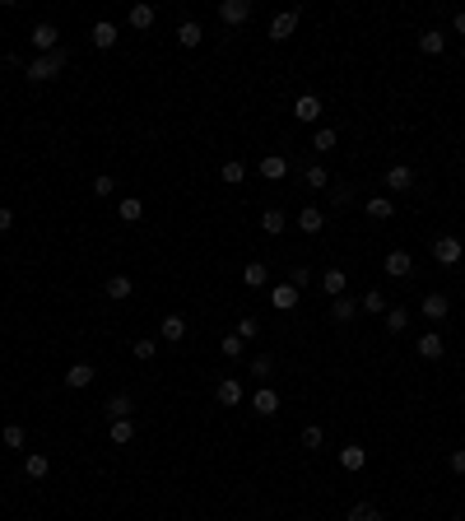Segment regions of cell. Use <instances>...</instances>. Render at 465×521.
I'll use <instances>...</instances> for the list:
<instances>
[{
  "label": "cell",
  "instance_id": "f35d334b",
  "mask_svg": "<svg viewBox=\"0 0 465 521\" xmlns=\"http://www.w3.org/2000/svg\"><path fill=\"white\" fill-rule=\"evenodd\" d=\"M219 349H223V354H228V358H242L247 340H242V335H223V340H219Z\"/></svg>",
  "mask_w": 465,
  "mask_h": 521
},
{
  "label": "cell",
  "instance_id": "f1b7e54d",
  "mask_svg": "<svg viewBox=\"0 0 465 521\" xmlns=\"http://www.w3.org/2000/svg\"><path fill=\"white\" fill-rule=\"evenodd\" d=\"M266 279H270V270H266V261H252V266H247V270H242V284H247V288H261V284H266Z\"/></svg>",
  "mask_w": 465,
  "mask_h": 521
},
{
  "label": "cell",
  "instance_id": "83f0119b",
  "mask_svg": "<svg viewBox=\"0 0 465 521\" xmlns=\"http://www.w3.org/2000/svg\"><path fill=\"white\" fill-rule=\"evenodd\" d=\"M340 466L344 470H363L367 466V452H363V447H340Z\"/></svg>",
  "mask_w": 465,
  "mask_h": 521
},
{
  "label": "cell",
  "instance_id": "7bdbcfd3",
  "mask_svg": "<svg viewBox=\"0 0 465 521\" xmlns=\"http://www.w3.org/2000/svg\"><path fill=\"white\" fill-rule=\"evenodd\" d=\"M270 373H275V363H270V354H256V358H252V377H261V382H266Z\"/></svg>",
  "mask_w": 465,
  "mask_h": 521
},
{
  "label": "cell",
  "instance_id": "ab89813d",
  "mask_svg": "<svg viewBox=\"0 0 465 521\" xmlns=\"http://www.w3.org/2000/svg\"><path fill=\"white\" fill-rule=\"evenodd\" d=\"M140 214H144V205H140L135 196H126V200H122V219H126V223H140Z\"/></svg>",
  "mask_w": 465,
  "mask_h": 521
},
{
  "label": "cell",
  "instance_id": "7402d4cb",
  "mask_svg": "<svg viewBox=\"0 0 465 521\" xmlns=\"http://www.w3.org/2000/svg\"><path fill=\"white\" fill-rule=\"evenodd\" d=\"M335 144H340V131H335V126H322V131L312 135V149H317V154H331Z\"/></svg>",
  "mask_w": 465,
  "mask_h": 521
},
{
  "label": "cell",
  "instance_id": "e575fe53",
  "mask_svg": "<svg viewBox=\"0 0 465 521\" xmlns=\"http://www.w3.org/2000/svg\"><path fill=\"white\" fill-rule=\"evenodd\" d=\"M367 214H372V219H391V214H396V205H391L387 196H372V200H367Z\"/></svg>",
  "mask_w": 465,
  "mask_h": 521
},
{
  "label": "cell",
  "instance_id": "816d5d0a",
  "mask_svg": "<svg viewBox=\"0 0 465 521\" xmlns=\"http://www.w3.org/2000/svg\"><path fill=\"white\" fill-rule=\"evenodd\" d=\"M461 298H465V293H461Z\"/></svg>",
  "mask_w": 465,
  "mask_h": 521
},
{
  "label": "cell",
  "instance_id": "d6a6232c",
  "mask_svg": "<svg viewBox=\"0 0 465 521\" xmlns=\"http://www.w3.org/2000/svg\"><path fill=\"white\" fill-rule=\"evenodd\" d=\"M23 475H28V479H47V456L33 452L28 461H23Z\"/></svg>",
  "mask_w": 465,
  "mask_h": 521
},
{
  "label": "cell",
  "instance_id": "7dc6e473",
  "mask_svg": "<svg viewBox=\"0 0 465 521\" xmlns=\"http://www.w3.org/2000/svg\"><path fill=\"white\" fill-rule=\"evenodd\" d=\"M288 284L302 293V288H307V266H293V270H288Z\"/></svg>",
  "mask_w": 465,
  "mask_h": 521
},
{
  "label": "cell",
  "instance_id": "603a6c76",
  "mask_svg": "<svg viewBox=\"0 0 465 521\" xmlns=\"http://www.w3.org/2000/svg\"><path fill=\"white\" fill-rule=\"evenodd\" d=\"M261 228H266V233H270V238H279V233H284V228H288V219H284V210H275V205H270V210H266V214H261Z\"/></svg>",
  "mask_w": 465,
  "mask_h": 521
},
{
  "label": "cell",
  "instance_id": "836d02e7",
  "mask_svg": "<svg viewBox=\"0 0 465 521\" xmlns=\"http://www.w3.org/2000/svg\"><path fill=\"white\" fill-rule=\"evenodd\" d=\"M344 521H387V517H382V508H372V503H358Z\"/></svg>",
  "mask_w": 465,
  "mask_h": 521
},
{
  "label": "cell",
  "instance_id": "bcb514c9",
  "mask_svg": "<svg viewBox=\"0 0 465 521\" xmlns=\"http://www.w3.org/2000/svg\"><path fill=\"white\" fill-rule=\"evenodd\" d=\"M349 200H354V191H349V187H331V205H335V210H344Z\"/></svg>",
  "mask_w": 465,
  "mask_h": 521
},
{
  "label": "cell",
  "instance_id": "681fc988",
  "mask_svg": "<svg viewBox=\"0 0 465 521\" xmlns=\"http://www.w3.org/2000/svg\"><path fill=\"white\" fill-rule=\"evenodd\" d=\"M10 228H14V210H10V205H0V233H10Z\"/></svg>",
  "mask_w": 465,
  "mask_h": 521
},
{
  "label": "cell",
  "instance_id": "484cf974",
  "mask_svg": "<svg viewBox=\"0 0 465 521\" xmlns=\"http://www.w3.org/2000/svg\"><path fill=\"white\" fill-rule=\"evenodd\" d=\"M358 312H367V317H382V312H387V298H382L377 288H367L363 298H358Z\"/></svg>",
  "mask_w": 465,
  "mask_h": 521
},
{
  "label": "cell",
  "instance_id": "2e32d148",
  "mask_svg": "<svg viewBox=\"0 0 465 521\" xmlns=\"http://www.w3.org/2000/svg\"><path fill=\"white\" fill-rule=\"evenodd\" d=\"M93 377H98V373H93L89 363H70V368H66V387H70V391H84Z\"/></svg>",
  "mask_w": 465,
  "mask_h": 521
},
{
  "label": "cell",
  "instance_id": "74e56055",
  "mask_svg": "<svg viewBox=\"0 0 465 521\" xmlns=\"http://www.w3.org/2000/svg\"><path fill=\"white\" fill-rule=\"evenodd\" d=\"M154 23V5H131V28H149Z\"/></svg>",
  "mask_w": 465,
  "mask_h": 521
},
{
  "label": "cell",
  "instance_id": "6da1fadb",
  "mask_svg": "<svg viewBox=\"0 0 465 521\" xmlns=\"http://www.w3.org/2000/svg\"><path fill=\"white\" fill-rule=\"evenodd\" d=\"M66 61H70V56L61 52V47H56L52 56H33V61L23 66V75L33 79V84H47V79H56V75H61V70H66Z\"/></svg>",
  "mask_w": 465,
  "mask_h": 521
},
{
  "label": "cell",
  "instance_id": "c3c4849f",
  "mask_svg": "<svg viewBox=\"0 0 465 521\" xmlns=\"http://www.w3.org/2000/svg\"><path fill=\"white\" fill-rule=\"evenodd\" d=\"M447 466H452V470H456V475H465V447H456V452H452V456H447Z\"/></svg>",
  "mask_w": 465,
  "mask_h": 521
},
{
  "label": "cell",
  "instance_id": "b9f144b4",
  "mask_svg": "<svg viewBox=\"0 0 465 521\" xmlns=\"http://www.w3.org/2000/svg\"><path fill=\"white\" fill-rule=\"evenodd\" d=\"M154 349H158V340H149V335H144V340H135V344H131V354L140 358V363H144V358H154Z\"/></svg>",
  "mask_w": 465,
  "mask_h": 521
},
{
  "label": "cell",
  "instance_id": "8992f818",
  "mask_svg": "<svg viewBox=\"0 0 465 521\" xmlns=\"http://www.w3.org/2000/svg\"><path fill=\"white\" fill-rule=\"evenodd\" d=\"M219 19L228 23V28L247 23V19H252V0H223V5H219Z\"/></svg>",
  "mask_w": 465,
  "mask_h": 521
},
{
  "label": "cell",
  "instance_id": "9c48e42d",
  "mask_svg": "<svg viewBox=\"0 0 465 521\" xmlns=\"http://www.w3.org/2000/svg\"><path fill=\"white\" fill-rule=\"evenodd\" d=\"M298 298H302V293H298L293 284H288V279H284V284H275V288H270V303H275L279 312H293V308H298Z\"/></svg>",
  "mask_w": 465,
  "mask_h": 521
},
{
  "label": "cell",
  "instance_id": "277c9868",
  "mask_svg": "<svg viewBox=\"0 0 465 521\" xmlns=\"http://www.w3.org/2000/svg\"><path fill=\"white\" fill-rule=\"evenodd\" d=\"M382 266H387L391 279H410V275H414V256L396 247V252H387V261H382Z\"/></svg>",
  "mask_w": 465,
  "mask_h": 521
},
{
  "label": "cell",
  "instance_id": "e0dca14e",
  "mask_svg": "<svg viewBox=\"0 0 465 521\" xmlns=\"http://www.w3.org/2000/svg\"><path fill=\"white\" fill-rule=\"evenodd\" d=\"M117 37H122V33H117V23H112V19H98V23H93V47H98V52L117 47Z\"/></svg>",
  "mask_w": 465,
  "mask_h": 521
},
{
  "label": "cell",
  "instance_id": "f907efd6",
  "mask_svg": "<svg viewBox=\"0 0 465 521\" xmlns=\"http://www.w3.org/2000/svg\"><path fill=\"white\" fill-rule=\"evenodd\" d=\"M456 33L465 37V10H456Z\"/></svg>",
  "mask_w": 465,
  "mask_h": 521
},
{
  "label": "cell",
  "instance_id": "9a60e30c",
  "mask_svg": "<svg viewBox=\"0 0 465 521\" xmlns=\"http://www.w3.org/2000/svg\"><path fill=\"white\" fill-rule=\"evenodd\" d=\"M447 354V344H442V335L437 331H428V335H419V358H428V363H437V358Z\"/></svg>",
  "mask_w": 465,
  "mask_h": 521
},
{
  "label": "cell",
  "instance_id": "4dcf8cb0",
  "mask_svg": "<svg viewBox=\"0 0 465 521\" xmlns=\"http://www.w3.org/2000/svg\"><path fill=\"white\" fill-rule=\"evenodd\" d=\"M112 443H117V447H126V443H135V423L131 419H117V423H112Z\"/></svg>",
  "mask_w": 465,
  "mask_h": 521
},
{
  "label": "cell",
  "instance_id": "52a82bcc",
  "mask_svg": "<svg viewBox=\"0 0 465 521\" xmlns=\"http://www.w3.org/2000/svg\"><path fill=\"white\" fill-rule=\"evenodd\" d=\"M293 117H298L302 126L322 122V98H317V93H302V98H293Z\"/></svg>",
  "mask_w": 465,
  "mask_h": 521
},
{
  "label": "cell",
  "instance_id": "ac0fdd59",
  "mask_svg": "<svg viewBox=\"0 0 465 521\" xmlns=\"http://www.w3.org/2000/svg\"><path fill=\"white\" fill-rule=\"evenodd\" d=\"M252 410H256V414H266V419H275V414H279V396H275L270 387H261V391L252 396Z\"/></svg>",
  "mask_w": 465,
  "mask_h": 521
},
{
  "label": "cell",
  "instance_id": "ffe728a7",
  "mask_svg": "<svg viewBox=\"0 0 465 521\" xmlns=\"http://www.w3.org/2000/svg\"><path fill=\"white\" fill-rule=\"evenodd\" d=\"M284 172H288V158H279V154H266V158H261V177H266V182H279Z\"/></svg>",
  "mask_w": 465,
  "mask_h": 521
},
{
  "label": "cell",
  "instance_id": "cb8c5ba5",
  "mask_svg": "<svg viewBox=\"0 0 465 521\" xmlns=\"http://www.w3.org/2000/svg\"><path fill=\"white\" fill-rule=\"evenodd\" d=\"M200 37H205V28H200L196 19H182V28H177V42H182V47H200Z\"/></svg>",
  "mask_w": 465,
  "mask_h": 521
},
{
  "label": "cell",
  "instance_id": "ee69618b",
  "mask_svg": "<svg viewBox=\"0 0 465 521\" xmlns=\"http://www.w3.org/2000/svg\"><path fill=\"white\" fill-rule=\"evenodd\" d=\"M112 191H117V177H112V172H98V177H93V196H112Z\"/></svg>",
  "mask_w": 465,
  "mask_h": 521
},
{
  "label": "cell",
  "instance_id": "d590c367",
  "mask_svg": "<svg viewBox=\"0 0 465 521\" xmlns=\"http://www.w3.org/2000/svg\"><path fill=\"white\" fill-rule=\"evenodd\" d=\"M322 443H326V428H322V423H307V428H302V447H307V452H317Z\"/></svg>",
  "mask_w": 465,
  "mask_h": 521
},
{
  "label": "cell",
  "instance_id": "8fae6325",
  "mask_svg": "<svg viewBox=\"0 0 465 521\" xmlns=\"http://www.w3.org/2000/svg\"><path fill=\"white\" fill-rule=\"evenodd\" d=\"M158 335H163L167 344H182V340H187V317H182V312H172V317H163V326H158Z\"/></svg>",
  "mask_w": 465,
  "mask_h": 521
},
{
  "label": "cell",
  "instance_id": "d4e9b609",
  "mask_svg": "<svg viewBox=\"0 0 465 521\" xmlns=\"http://www.w3.org/2000/svg\"><path fill=\"white\" fill-rule=\"evenodd\" d=\"M131 293H135L131 275H112V279H107V298H117V303H122V298H131Z\"/></svg>",
  "mask_w": 465,
  "mask_h": 521
},
{
  "label": "cell",
  "instance_id": "5b68a950",
  "mask_svg": "<svg viewBox=\"0 0 465 521\" xmlns=\"http://www.w3.org/2000/svg\"><path fill=\"white\" fill-rule=\"evenodd\" d=\"M414 168H405V163H396V168H387V191H396V196H405V191H414Z\"/></svg>",
  "mask_w": 465,
  "mask_h": 521
},
{
  "label": "cell",
  "instance_id": "4fadbf2b",
  "mask_svg": "<svg viewBox=\"0 0 465 521\" xmlns=\"http://www.w3.org/2000/svg\"><path fill=\"white\" fill-rule=\"evenodd\" d=\"M131 410H135V400L126 396H107V405H102V414H107V423H117V419H131Z\"/></svg>",
  "mask_w": 465,
  "mask_h": 521
},
{
  "label": "cell",
  "instance_id": "ba28073f",
  "mask_svg": "<svg viewBox=\"0 0 465 521\" xmlns=\"http://www.w3.org/2000/svg\"><path fill=\"white\" fill-rule=\"evenodd\" d=\"M33 47L42 56H52L56 47H61V28H56V23H37V28H33Z\"/></svg>",
  "mask_w": 465,
  "mask_h": 521
},
{
  "label": "cell",
  "instance_id": "d6986e66",
  "mask_svg": "<svg viewBox=\"0 0 465 521\" xmlns=\"http://www.w3.org/2000/svg\"><path fill=\"white\" fill-rule=\"evenodd\" d=\"M214 396H219V405H237V400H242V382H237V377H223L219 387H214Z\"/></svg>",
  "mask_w": 465,
  "mask_h": 521
},
{
  "label": "cell",
  "instance_id": "30bf717a",
  "mask_svg": "<svg viewBox=\"0 0 465 521\" xmlns=\"http://www.w3.org/2000/svg\"><path fill=\"white\" fill-rule=\"evenodd\" d=\"M419 312L428 317V322H442L447 312H452V298H447V293H428V298L419 303Z\"/></svg>",
  "mask_w": 465,
  "mask_h": 521
},
{
  "label": "cell",
  "instance_id": "3957f363",
  "mask_svg": "<svg viewBox=\"0 0 465 521\" xmlns=\"http://www.w3.org/2000/svg\"><path fill=\"white\" fill-rule=\"evenodd\" d=\"M298 19H302L298 5H293V10H284V14H275V19H270V37H275V42H288V37H293V28H298Z\"/></svg>",
  "mask_w": 465,
  "mask_h": 521
},
{
  "label": "cell",
  "instance_id": "44dd1931",
  "mask_svg": "<svg viewBox=\"0 0 465 521\" xmlns=\"http://www.w3.org/2000/svg\"><path fill=\"white\" fill-rule=\"evenodd\" d=\"M344 284H349V275H344L340 266H331V270H326V275H322V288H326V293H331V298H340V293H344Z\"/></svg>",
  "mask_w": 465,
  "mask_h": 521
},
{
  "label": "cell",
  "instance_id": "1f68e13d",
  "mask_svg": "<svg viewBox=\"0 0 465 521\" xmlns=\"http://www.w3.org/2000/svg\"><path fill=\"white\" fill-rule=\"evenodd\" d=\"M405 326H410V312H405V308H387V331L400 335Z\"/></svg>",
  "mask_w": 465,
  "mask_h": 521
},
{
  "label": "cell",
  "instance_id": "f546056e",
  "mask_svg": "<svg viewBox=\"0 0 465 521\" xmlns=\"http://www.w3.org/2000/svg\"><path fill=\"white\" fill-rule=\"evenodd\" d=\"M0 443L10 447V452H19V447L28 443V433H23V423H5V433H0Z\"/></svg>",
  "mask_w": 465,
  "mask_h": 521
},
{
  "label": "cell",
  "instance_id": "8d00e7d4",
  "mask_svg": "<svg viewBox=\"0 0 465 521\" xmlns=\"http://www.w3.org/2000/svg\"><path fill=\"white\" fill-rule=\"evenodd\" d=\"M219 177H223V182H232V187H237V182L247 177V163H237V158H228V163L219 168Z\"/></svg>",
  "mask_w": 465,
  "mask_h": 521
},
{
  "label": "cell",
  "instance_id": "60d3db41",
  "mask_svg": "<svg viewBox=\"0 0 465 521\" xmlns=\"http://www.w3.org/2000/svg\"><path fill=\"white\" fill-rule=\"evenodd\" d=\"M307 187H331V172L322 163H307Z\"/></svg>",
  "mask_w": 465,
  "mask_h": 521
},
{
  "label": "cell",
  "instance_id": "f6af8a7d",
  "mask_svg": "<svg viewBox=\"0 0 465 521\" xmlns=\"http://www.w3.org/2000/svg\"><path fill=\"white\" fill-rule=\"evenodd\" d=\"M256 331H261V322H256V317H242L232 335H242V340H256Z\"/></svg>",
  "mask_w": 465,
  "mask_h": 521
},
{
  "label": "cell",
  "instance_id": "5bb4252c",
  "mask_svg": "<svg viewBox=\"0 0 465 521\" xmlns=\"http://www.w3.org/2000/svg\"><path fill=\"white\" fill-rule=\"evenodd\" d=\"M419 52L423 56H442L447 52V33H442V28H423V33H419Z\"/></svg>",
  "mask_w": 465,
  "mask_h": 521
},
{
  "label": "cell",
  "instance_id": "4316f807",
  "mask_svg": "<svg viewBox=\"0 0 465 521\" xmlns=\"http://www.w3.org/2000/svg\"><path fill=\"white\" fill-rule=\"evenodd\" d=\"M331 317H335V322H354V317H358V303H354V298H344V293H340V298L331 303Z\"/></svg>",
  "mask_w": 465,
  "mask_h": 521
},
{
  "label": "cell",
  "instance_id": "7a4b0ae2",
  "mask_svg": "<svg viewBox=\"0 0 465 521\" xmlns=\"http://www.w3.org/2000/svg\"><path fill=\"white\" fill-rule=\"evenodd\" d=\"M432 261H437V266H461L465 261V247H461V238L456 233H442V238H432Z\"/></svg>",
  "mask_w": 465,
  "mask_h": 521
},
{
  "label": "cell",
  "instance_id": "7c38bea8",
  "mask_svg": "<svg viewBox=\"0 0 465 521\" xmlns=\"http://www.w3.org/2000/svg\"><path fill=\"white\" fill-rule=\"evenodd\" d=\"M293 223H298V228H302V233H322V228H326V214L322 210H317V205H302V210H298V219H293Z\"/></svg>",
  "mask_w": 465,
  "mask_h": 521
}]
</instances>
